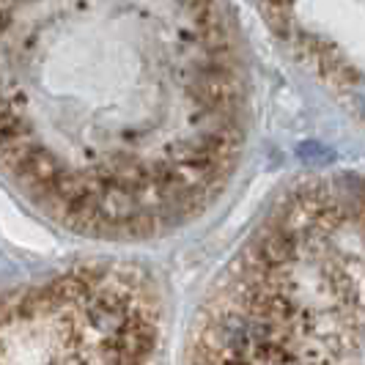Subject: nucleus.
Masks as SVG:
<instances>
[{"instance_id":"1","label":"nucleus","mask_w":365,"mask_h":365,"mask_svg":"<svg viewBox=\"0 0 365 365\" xmlns=\"http://www.w3.org/2000/svg\"><path fill=\"white\" fill-rule=\"evenodd\" d=\"M247 129L228 0H0V173L55 222L182 228L228 187Z\"/></svg>"},{"instance_id":"3","label":"nucleus","mask_w":365,"mask_h":365,"mask_svg":"<svg viewBox=\"0 0 365 365\" xmlns=\"http://www.w3.org/2000/svg\"><path fill=\"white\" fill-rule=\"evenodd\" d=\"M163 302L132 264H86L0 297V365H160Z\"/></svg>"},{"instance_id":"4","label":"nucleus","mask_w":365,"mask_h":365,"mask_svg":"<svg viewBox=\"0 0 365 365\" xmlns=\"http://www.w3.org/2000/svg\"><path fill=\"white\" fill-rule=\"evenodd\" d=\"M277 34L322 80L363 86V0H258Z\"/></svg>"},{"instance_id":"2","label":"nucleus","mask_w":365,"mask_h":365,"mask_svg":"<svg viewBox=\"0 0 365 365\" xmlns=\"http://www.w3.org/2000/svg\"><path fill=\"white\" fill-rule=\"evenodd\" d=\"M363 184H297L225 264L182 365H363Z\"/></svg>"}]
</instances>
